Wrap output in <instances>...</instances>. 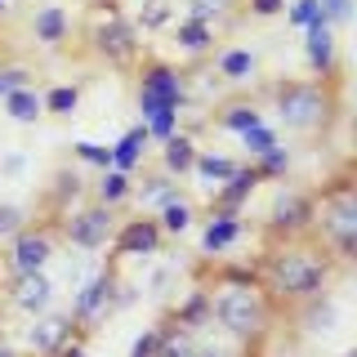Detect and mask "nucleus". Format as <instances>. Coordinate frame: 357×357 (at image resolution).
I'll return each mask as SVG.
<instances>
[{
  "label": "nucleus",
  "instance_id": "dca6fc26",
  "mask_svg": "<svg viewBox=\"0 0 357 357\" xmlns=\"http://www.w3.org/2000/svg\"><path fill=\"white\" fill-rule=\"evenodd\" d=\"M259 121H264L259 94H228V98H215V103H210L206 126L219 130V134H241V130L259 126Z\"/></svg>",
  "mask_w": 357,
  "mask_h": 357
},
{
  "label": "nucleus",
  "instance_id": "de8ad7c7",
  "mask_svg": "<svg viewBox=\"0 0 357 357\" xmlns=\"http://www.w3.org/2000/svg\"><path fill=\"white\" fill-rule=\"evenodd\" d=\"M59 357H89V353H85V340H72V344H67V349H63Z\"/></svg>",
  "mask_w": 357,
  "mask_h": 357
},
{
  "label": "nucleus",
  "instance_id": "20e7f679",
  "mask_svg": "<svg viewBox=\"0 0 357 357\" xmlns=\"http://www.w3.org/2000/svg\"><path fill=\"white\" fill-rule=\"evenodd\" d=\"M210 290V326L245 349H264L282 331V312L259 290V282H215Z\"/></svg>",
  "mask_w": 357,
  "mask_h": 357
},
{
  "label": "nucleus",
  "instance_id": "72a5a7b5",
  "mask_svg": "<svg viewBox=\"0 0 357 357\" xmlns=\"http://www.w3.org/2000/svg\"><path fill=\"white\" fill-rule=\"evenodd\" d=\"M40 103H45V116H76V107H81V85H50L40 89Z\"/></svg>",
  "mask_w": 357,
  "mask_h": 357
},
{
  "label": "nucleus",
  "instance_id": "0eeeda50",
  "mask_svg": "<svg viewBox=\"0 0 357 357\" xmlns=\"http://www.w3.org/2000/svg\"><path fill=\"white\" fill-rule=\"evenodd\" d=\"M134 107H139V121L148 126L161 112H183L188 107V89H183V67H174L170 59H156V54H143L134 63Z\"/></svg>",
  "mask_w": 357,
  "mask_h": 357
},
{
  "label": "nucleus",
  "instance_id": "9b49d317",
  "mask_svg": "<svg viewBox=\"0 0 357 357\" xmlns=\"http://www.w3.org/2000/svg\"><path fill=\"white\" fill-rule=\"evenodd\" d=\"M161 250H165V232H161V223H156V215L139 210V215L116 219V232H112V241H107V259L112 264L156 259Z\"/></svg>",
  "mask_w": 357,
  "mask_h": 357
},
{
  "label": "nucleus",
  "instance_id": "4c0bfd02",
  "mask_svg": "<svg viewBox=\"0 0 357 357\" xmlns=\"http://www.w3.org/2000/svg\"><path fill=\"white\" fill-rule=\"evenodd\" d=\"M72 156L81 165H94V170H107V165H112V148H107V143H94V139H76Z\"/></svg>",
  "mask_w": 357,
  "mask_h": 357
},
{
  "label": "nucleus",
  "instance_id": "c85d7f7f",
  "mask_svg": "<svg viewBox=\"0 0 357 357\" xmlns=\"http://www.w3.org/2000/svg\"><path fill=\"white\" fill-rule=\"evenodd\" d=\"M134 27L139 36H156V31H170L178 18V0H134Z\"/></svg>",
  "mask_w": 357,
  "mask_h": 357
},
{
  "label": "nucleus",
  "instance_id": "37998d69",
  "mask_svg": "<svg viewBox=\"0 0 357 357\" xmlns=\"http://www.w3.org/2000/svg\"><path fill=\"white\" fill-rule=\"evenodd\" d=\"M321 14H326V22L340 31V27L353 22V0H321Z\"/></svg>",
  "mask_w": 357,
  "mask_h": 357
},
{
  "label": "nucleus",
  "instance_id": "f8f14e48",
  "mask_svg": "<svg viewBox=\"0 0 357 357\" xmlns=\"http://www.w3.org/2000/svg\"><path fill=\"white\" fill-rule=\"evenodd\" d=\"M54 299H59V286L45 268L40 273H0V312H18L27 321L36 312L54 308Z\"/></svg>",
  "mask_w": 357,
  "mask_h": 357
},
{
  "label": "nucleus",
  "instance_id": "f257e3e1",
  "mask_svg": "<svg viewBox=\"0 0 357 357\" xmlns=\"http://www.w3.org/2000/svg\"><path fill=\"white\" fill-rule=\"evenodd\" d=\"M340 277H344V268L335 264V255L312 237V232L264 241V250L255 255V282H259V290L273 299V308L282 312V317L295 304L331 290Z\"/></svg>",
  "mask_w": 357,
  "mask_h": 357
},
{
  "label": "nucleus",
  "instance_id": "9d476101",
  "mask_svg": "<svg viewBox=\"0 0 357 357\" xmlns=\"http://www.w3.org/2000/svg\"><path fill=\"white\" fill-rule=\"evenodd\" d=\"M312 228V188H295V183H277L273 201L264 210V241H282V237H304Z\"/></svg>",
  "mask_w": 357,
  "mask_h": 357
},
{
  "label": "nucleus",
  "instance_id": "7c9ffc66",
  "mask_svg": "<svg viewBox=\"0 0 357 357\" xmlns=\"http://www.w3.org/2000/svg\"><path fill=\"white\" fill-rule=\"evenodd\" d=\"M0 107H5L9 121H18V126H36V121L45 116V103H40V89L36 85H22L14 89V94L0 98Z\"/></svg>",
  "mask_w": 357,
  "mask_h": 357
},
{
  "label": "nucleus",
  "instance_id": "4468645a",
  "mask_svg": "<svg viewBox=\"0 0 357 357\" xmlns=\"http://www.w3.org/2000/svg\"><path fill=\"white\" fill-rule=\"evenodd\" d=\"M304 59H308V72L317 76V81H335V76H344L340 36H335V27L326 18H317V22L304 27Z\"/></svg>",
  "mask_w": 357,
  "mask_h": 357
},
{
  "label": "nucleus",
  "instance_id": "473e14b6",
  "mask_svg": "<svg viewBox=\"0 0 357 357\" xmlns=\"http://www.w3.org/2000/svg\"><path fill=\"white\" fill-rule=\"evenodd\" d=\"M250 353H259V349H245V344L228 340V335L215 331V326L201 331L197 335V349H192V357H250Z\"/></svg>",
  "mask_w": 357,
  "mask_h": 357
},
{
  "label": "nucleus",
  "instance_id": "bb28decb",
  "mask_svg": "<svg viewBox=\"0 0 357 357\" xmlns=\"http://www.w3.org/2000/svg\"><path fill=\"white\" fill-rule=\"evenodd\" d=\"M148 148H152L148 126L139 121V126H130L116 143H112V165H116V170H126V174H134L143 165V156H148Z\"/></svg>",
  "mask_w": 357,
  "mask_h": 357
},
{
  "label": "nucleus",
  "instance_id": "f704fd0d",
  "mask_svg": "<svg viewBox=\"0 0 357 357\" xmlns=\"http://www.w3.org/2000/svg\"><path fill=\"white\" fill-rule=\"evenodd\" d=\"M290 161H295V156H290V148H286V143H277V148H268L259 161H250V165L259 170L264 183H282V178L290 174Z\"/></svg>",
  "mask_w": 357,
  "mask_h": 357
},
{
  "label": "nucleus",
  "instance_id": "4be33fe9",
  "mask_svg": "<svg viewBox=\"0 0 357 357\" xmlns=\"http://www.w3.org/2000/svg\"><path fill=\"white\" fill-rule=\"evenodd\" d=\"M210 67H215V76L223 85L241 89L250 85L255 76H259V59H255V50H241V45H223V50L210 54Z\"/></svg>",
  "mask_w": 357,
  "mask_h": 357
},
{
  "label": "nucleus",
  "instance_id": "7ed1b4c3",
  "mask_svg": "<svg viewBox=\"0 0 357 357\" xmlns=\"http://www.w3.org/2000/svg\"><path fill=\"white\" fill-rule=\"evenodd\" d=\"M312 237L335 255V264L344 273H353L357 264V170L353 161L340 165V174H331L326 183L312 188Z\"/></svg>",
  "mask_w": 357,
  "mask_h": 357
},
{
  "label": "nucleus",
  "instance_id": "8fccbe9b",
  "mask_svg": "<svg viewBox=\"0 0 357 357\" xmlns=\"http://www.w3.org/2000/svg\"><path fill=\"white\" fill-rule=\"evenodd\" d=\"M5 9H9V0H0V14H5Z\"/></svg>",
  "mask_w": 357,
  "mask_h": 357
},
{
  "label": "nucleus",
  "instance_id": "412c9836",
  "mask_svg": "<svg viewBox=\"0 0 357 357\" xmlns=\"http://www.w3.org/2000/svg\"><path fill=\"white\" fill-rule=\"evenodd\" d=\"M170 36L178 45V54L183 59H210V54L219 50V27L215 22H201V18H174V27H170Z\"/></svg>",
  "mask_w": 357,
  "mask_h": 357
},
{
  "label": "nucleus",
  "instance_id": "39448f33",
  "mask_svg": "<svg viewBox=\"0 0 357 357\" xmlns=\"http://www.w3.org/2000/svg\"><path fill=\"white\" fill-rule=\"evenodd\" d=\"M89 14L81 22V40L72 45L76 59H89L94 67H112V72H134L143 59V36L116 0H85Z\"/></svg>",
  "mask_w": 357,
  "mask_h": 357
},
{
  "label": "nucleus",
  "instance_id": "09e8293b",
  "mask_svg": "<svg viewBox=\"0 0 357 357\" xmlns=\"http://www.w3.org/2000/svg\"><path fill=\"white\" fill-rule=\"evenodd\" d=\"M259 357H299V353H295V349H273V353H268V344H264Z\"/></svg>",
  "mask_w": 357,
  "mask_h": 357
},
{
  "label": "nucleus",
  "instance_id": "5701e85b",
  "mask_svg": "<svg viewBox=\"0 0 357 357\" xmlns=\"http://www.w3.org/2000/svg\"><path fill=\"white\" fill-rule=\"evenodd\" d=\"M27 27L40 50H67V40H72V14L63 5H40Z\"/></svg>",
  "mask_w": 357,
  "mask_h": 357
},
{
  "label": "nucleus",
  "instance_id": "58836bf2",
  "mask_svg": "<svg viewBox=\"0 0 357 357\" xmlns=\"http://www.w3.org/2000/svg\"><path fill=\"white\" fill-rule=\"evenodd\" d=\"M178 5L188 9L183 18H201V22H215V27H219V18H228L232 0H178Z\"/></svg>",
  "mask_w": 357,
  "mask_h": 357
},
{
  "label": "nucleus",
  "instance_id": "c9c22d12",
  "mask_svg": "<svg viewBox=\"0 0 357 357\" xmlns=\"http://www.w3.org/2000/svg\"><path fill=\"white\" fill-rule=\"evenodd\" d=\"M237 139H241V148H245V161H259V156H264L268 148H277V143H282V134L268 126V121H259V126L241 130Z\"/></svg>",
  "mask_w": 357,
  "mask_h": 357
},
{
  "label": "nucleus",
  "instance_id": "1a4fd4ad",
  "mask_svg": "<svg viewBox=\"0 0 357 357\" xmlns=\"http://www.w3.org/2000/svg\"><path fill=\"white\" fill-rule=\"evenodd\" d=\"M59 228H54V219H31L27 228H18L14 237L5 241V250H0V273H40V268H50V259L59 255Z\"/></svg>",
  "mask_w": 357,
  "mask_h": 357
},
{
  "label": "nucleus",
  "instance_id": "6ab92c4d",
  "mask_svg": "<svg viewBox=\"0 0 357 357\" xmlns=\"http://www.w3.org/2000/svg\"><path fill=\"white\" fill-rule=\"evenodd\" d=\"M201 219H206V223H201V255H206V259H219V255H228L232 245L245 237L241 215H228V210H206Z\"/></svg>",
  "mask_w": 357,
  "mask_h": 357
},
{
  "label": "nucleus",
  "instance_id": "cd10ccee",
  "mask_svg": "<svg viewBox=\"0 0 357 357\" xmlns=\"http://www.w3.org/2000/svg\"><path fill=\"white\" fill-rule=\"evenodd\" d=\"M130 188H134V174L116 170V165H107V170H98V183H89V201L121 210V206L130 201Z\"/></svg>",
  "mask_w": 357,
  "mask_h": 357
},
{
  "label": "nucleus",
  "instance_id": "c756f323",
  "mask_svg": "<svg viewBox=\"0 0 357 357\" xmlns=\"http://www.w3.org/2000/svg\"><path fill=\"white\" fill-rule=\"evenodd\" d=\"M197 335L201 331H188V326H178V321L161 317L156 321V357H192Z\"/></svg>",
  "mask_w": 357,
  "mask_h": 357
},
{
  "label": "nucleus",
  "instance_id": "f3484780",
  "mask_svg": "<svg viewBox=\"0 0 357 357\" xmlns=\"http://www.w3.org/2000/svg\"><path fill=\"white\" fill-rule=\"evenodd\" d=\"M295 326L299 335H326V331H335L340 326V299L331 295V290H321V295H312V299H304V304H295L282 317V326Z\"/></svg>",
  "mask_w": 357,
  "mask_h": 357
},
{
  "label": "nucleus",
  "instance_id": "49530a36",
  "mask_svg": "<svg viewBox=\"0 0 357 357\" xmlns=\"http://www.w3.org/2000/svg\"><path fill=\"white\" fill-rule=\"evenodd\" d=\"M0 357H22V349H18V344H14V340H9V335H5V331H0Z\"/></svg>",
  "mask_w": 357,
  "mask_h": 357
},
{
  "label": "nucleus",
  "instance_id": "79ce46f5",
  "mask_svg": "<svg viewBox=\"0 0 357 357\" xmlns=\"http://www.w3.org/2000/svg\"><path fill=\"white\" fill-rule=\"evenodd\" d=\"M27 152L22 148H9V152H0V183H18L22 174H27Z\"/></svg>",
  "mask_w": 357,
  "mask_h": 357
},
{
  "label": "nucleus",
  "instance_id": "6e6552de",
  "mask_svg": "<svg viewBox=\"0 0 357 357\" xmlns=\"http://www.w3.org/2000/svg\"><path fill=\"white\" fill-rule=\"evenodd\" d=\"M116 210L112 206H98V201H81V206H72L67 215L54 219V228H59V241L63 245H72V250H81V255H98V250H107V241H112V232H116Z\"/></svg>",
  "mask_w": 357,
  "mask_h": 357
},
{
  "label": "nucleus",
  "instance_id": "aec40b11",
  "mask_svg": "<svg viewBox=\"0 0 357 357\" xmlns=\"http://www.w3.org/2000/svg\"><path fill=\"white\" fill-rule=\"evenodd\" d=\"M134 174H139V178H134V188H130V201H139V210H148V215H156L165 201L183 197L178 178H174V174H165V170H143V165H139Z\"/></svg>",
  "mask_w": 357,
  "mask_h": 357
},
{
  "label": "nucleus",
  "instance_id": "f03ea898",
  "mask_svg": "<svg viewBox=\"0 0 357 357\" xmlns=\"http://www.w3.org/2000/svg\"><path fill=\"white\" fill-rule=\"evenodd\" d=\"M259 103L277 116V126L299 139H326L344 116V76L304 81V76H273L259 85Z\"/></svg>",
  "mask_w": 357,
  "mask_h": 357
},
{
  "label": "nucleus",
  "instance_id": "a878e982",
  "mask_svg": "<svg viewBox=\"0 0 357 357\" xmlns=\"http://www.w3.org/2000/svg\"><path fill=\"white\" fill-rule=\"evenodd\" d=\"M161 317H170V321H178V326H188V331H206L210 326V290L206 286H192L178 304L165 308Z\"/></svg>",
  "mask_w": 357,
  "mask_h": 357
},
{
  "label": "nucleus",
  "instance_id": "b1692460",
  "mask_svg": "<svg viewBox=\"0 0 357 357\" xmlns=\"http://www.w3.org/2000/svg\"><path fill=\"white\" fill-rule=\"evenodd\" d=\"M197 148H201V143L178 126L170 139H161V170L174 174V178H188V174H192V161H197Z\"/></svg>",
  "mask_w": 357,
  "mask_h": 357
},
{
  "label": "nucleus",
  "instance_id": "e433bc0d",
  "mask_svg": "<svg viewBox=\"0 0 357 357\" xmlns=\"http://www.w3.org/2000/svg\"><path fill=\"white\" fill-rule=\"evenodd\" d=\"M31 219H36V210L18 206V201H0V245H5L9 237H14L18 228H27Z\"/></svg>",
  "mask_w": 357,
  "mask_h": 357
},
{
  "label": "nucleus",
  "instance_id": "ddd939ff",
  "mask_svg": "<svg viewBox=\"0 0 357 357\" xmlns=\"http://www.w3.org/2000/svg\"><path fill=\"white\" fill-rule=\"evenodd\" d=\"M72 340H81L72 326L67 308H45L36 317H27V326L14 335V344L22 349V357H59Z\"/></svg>",
  "mask_w": 357,
  "mask_h": 357
},
{
  "label": "nucleus",
  "instance_id": "a18cd8bd",
  "mask_svg": "<svg viewBox=\"0 0 357 357\" xmlns=\"http://www.w3.org/2000/svg\"><path fill=\"white\" fill-rule=\"evenodd\" d=\"M130 357H156V326H148L143 335H134V344H130Z\"/></svg>",
  "mask_w": 357,
  "mask_h": 357
},
{
  "label": "nucleus",
  "instance_id": "423d86ee",
  "mask_svg": "<svg viewBox=\"0 0 357 357\" xmlns=\"http://www.w3.org/2000/svg\"><path fill=\"white\" fill-rule=\"evenodd\" d=\"M134 299H139V286L134 282H126L121 277V264H103V268H94V273L85 277L81 286H76V295H72V326H76V335L89 344L98 331L107 326L116 312H126Z\"/></svg>",
  "mask_w": 357,
  "mask_h": 357
},
{
  "label": "nucleus",
  "instance_id": "c03bdc74",
  "mask_svg": "<svg viewBox=\"0 0 357 357\" xmlns=\"http://www.w3.org/2000/svg\"><path fill=\"white\" fill-rule=\"evenodd\" d=\"M282 9H286V0H241L245 18H277Z\"/></svg>",
  "mask_w": 357,
  "mask_h": 357
},
{
  "label": "nucleus",
  "instance_id": "2f4dec72",
  "mask_svg": "<svg viewBox=\"0 0 357 357\" xmlns=\"http://www.w3.org/2000/svg\"><path fill=\"white\" fill-rule=\"evenodd\" d=\"M197 219H201V210H197V206H192L188 197H174V201H165V206L156 210V223H161L165 241H170V237H183V232L192 228Z\"/></svg>",
  "mask_w": 357,
  "mask_h": 357
},
{
  "label": "nucleus",
  "instance_id": "2eb2a0df",
  "mask_svg": "<svg viewBox=\"0 0 357 357\" xmlns=\"http://www.w3.org/2000/svg\"><path fill=\"white\" fill-rule=\"evenodd\" d=\"M85 197H89L85 174L76 170V165H63V170H54V178L45 183V192H40V210H36V215H40V219H59V215H67L72 206H81Z\"/></svg>",
  "mask_w": 357,
  "mask_h": 357
},
{
  "label": "nucleus",
  "instance_id": "ea45409f",
  "mask_svg": "<svg viewBox=\"0 0 357 357\" xmlns=\"http://www.w3.org/2000/svg\"><path fill=\"white\" fill-rule=\"evenodd\" d=\"M282 14H286V22H290L295 31H304L308 22L326 18V14H321V0H286V9H282Z\"/></svg>",
  "mask_w": 357,
  "mask_h": 357
},
{
  "label": "nucleus",
  "instance_id": "a19ab883",
  "mask_svg": "<svg viewBox=\"0 0 357 357\" xmlns=\"http://www.w3.org/2000/svg\"><path fill=\"white\" fill-rule=\"evenodd\" d=\"M31 67L27 63H0V98L5 94H14V89H22V85H31Z\"/></svg>",
  "mask_w": 357,
  "mask_h": 357
},
{
  "label": "nucleus",
  "instance_id": "a211bd4d",
  "mask_svg": "<svg viewBox=\"0 0 357 357\" xmlns=\"http://www.w3.org/2000/svg\"><path fill=\"white\" fill-rule=\"evenodd\" d=\"M259 183H264L259 170H255L250 161H241L232 178H223L219 188H210V206H206V210H228V215H245V206H250V197H255V188H259Z\"/></svg>",
  "mask_w": 357,
  "mask_h": 357
},
{
  "label": "nucleus",
  "instance_id": "393cba45",
  "mask_svg": "<svg viewBox=\"0 0 357 357\" xmlns=\"http://www.w3.org/2000/svg\"><path fill=\"white\" fill-rule=\"evenodd\" d=\"M237 165H241V161H237V156H228V152L197 148V161H192V174H188V178H197V183L210 192V188H219L223 178H232V174H237Z\"/></svg>",
  "mask_w": 357,
  "mask_h": 357
}]
</instances>
